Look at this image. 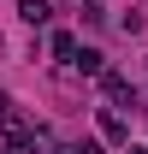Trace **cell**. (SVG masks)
I'll list each match as a JSON object with an SVG mask.
<instances>
[{
    "instance_id": "3957f363",
    "label": "cell",
    "mask_w": 148,
    "mask_h": 154,
    "mask_svg": "<svg viewBox=\"0 0 148 154\" xmlns=\"http://www.w3.org/2000/svg\"><path fill=\"white\" fill-rule=\"evenodd\" d=\"M18 18H24V24H36V30H42V24L54 18V6H48V0H18Z\"/></svg>"
},
{
    "instance_id": "9c48e42d",
    "label": "cell",
    "mask_w": 148,
    "mask_h": 154,
    "mask_svg": "<svg viewBox=\"0 0 148 154\" xmlns=\"http://www.w3.org/2000/svg\"><path fill=\"white\" fill-rule=\"evenodd\" d=\"M6 154H24V148H6Z\"/></svg>"
},
{
    "instance_id": "277c9868",
    "label": "cell",
    "mask_w": 148,
    "mask_h": 154,
    "mask_svg": "<svg viewBox=\"0 0 148 154\" xmlns=\"http://www.w3.org/2000/svg\"><path fill=\"white\" fill-rule=\"evenodd\" d=\"M71 65H77V71H89V77H101V71H107V59L95 54V48H77V59H71Z\"/></svg>"
},
{
    "instance_id": "52a82bcc",
    "label": "cell",
    "mask_w": 148,
    "mask_h": 154,
    "mask_svg": "<svg viewBox=\"0 0 148 154\" xmlns=\"http://www.w3.org/2000/svg\"><path fill=\"white\" fill-rule=\"evenodd\" d=\"M77 154H107V148H101V142H83V148H77Z\"/></svg>"
},
{
    "instance_id": "7a4b0ae2",
    "label": "cell",
    "mask_w": 148,
    "mask_h": 154,
    "mask_svg": "<svg viewBox=\"0 0 148 154\" xmlns=\"http://www.w3.org/2000/svg\"><path fill=\"white\" fill-rule=\"evenodd\" d=\"M101 136H107V142H130V119L113 113V107H101Z\"/></svg>"
},
{
    "instance_id": "5b68a950",
    "label": "cell",
    "mask_w": 148,
    "mask_h": 154,
    "mask_svg": "<svg viewBox=\"0 0 148 154\" xmlns=\"http://www.w3.org/2000/svg\"><path fill=\"white\" fill-rule=\"evenodd\" d=\"M54 59H65V65L77 59V36L71 30H54Z\"/></svg>"
},
{
    "instance_id": "6da1fadb",
    "label": "cell",
    "mask_w": 148,
    "mask_h": 154,
    "mask_svg": "<svg viewBox=\"0 0 148 154\" xmlns=\"http://www.w3.org/2000/svg\"><path fill=\"white\" fill-rule=\"evenodd\" d=\"M101 95L119 101V107H136V95H130V77H125V71H101Z\"/></svg>"
},
{
    "instance_id": "ba28073f",
    "label": "cell",
    "mask_w": 148,
    "mask_h": 154,
    "mask_svg": "<svg viewBox=\"0 0 148 154\" xmlns=\"http://www.w3.org/2000/svg\"><path fill=\"white\" fill-rule=\"evenodd\" d=\"M125 154H148V148H130V142H125Z\"/></svg>"
},
{
    "instance_id": "8992f818",
    "label": "cell",
    "mask_w": 148,
    "mask_h": 154,
    "mask_svg": "<svg viewBox=\"0 0 148 154\" xmlns=\"http://www.w3.org/2000/svg\"><path fill=\"white\" fill-rule=\"evenodd\" d=\"M6 119H12V101H6V95H0V125H6Z\"/></svg>"
}]
</instances>
